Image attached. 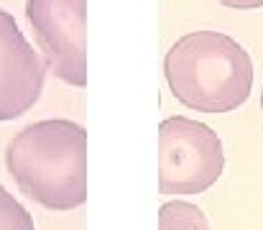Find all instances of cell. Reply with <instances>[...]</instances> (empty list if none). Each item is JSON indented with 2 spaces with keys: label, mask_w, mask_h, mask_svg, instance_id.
Masks as SVG:
<instances>
[{
  "label": "cell",
  "mask_w": 263,
  "mask_h": 230,
  "mask_svg": "<svg viewBox=\"0 0 263 230\" xmlns=\"http://www.w3.org/2000/svg\"><path fill=\"white\" fill-rule=\"evenodd\" d=\"M46 62L8 10H0V123L28 113L44 90Z\"/></svg>",
  "instance_id": "5"
},
{
  "label": "cell",
  "mask_w": 263,
  "mask_h": 230,
  "mask_svg": "<svg viewBox=\"0 0 263 230\" xmlns=\"http://www.w3.org/2000/svg\"><path fill=\"white\" fill-rule=\"evenodd\" d=\"M159 230H212L204 213L184 200H172L159 210Z\"/></svg>",
  "instance_id": "6"
},
{
  "label": "cell",
  "mask_w": 263,
  "mask_h": 230,
  "mask_svg": "<svg viewBox=\"0 0 263 230\" xmlns=\"http://www.w3.org/2000/svg\"><path fill=\"white\" fill-rule=\"evenodd\" d=\"M0 230H36L31 213L0 184Z\"/></svg>",
  "instance_id": "7"
},
{
  "label": "cell",
  "mask_w": 263,
  "mask_h": 230,
  "mask_svg": "<svg viewBox=\"0 0 263 230\" xmlns=\"http://www.w3.org/2000/svg\"><path fill=\"white\" fill-rule=\"evenodd\" d=\"M26 18L46 69L57 79L87 84V0H28Z\"/></svg>",
  "instance_id": "4"
},
{
  "label": "cell",
  "mask_w": 263,
  "mask_h": 230,
  "mask_svg": "<svg viewBox=\"0 0 263 230\" xmlns=\"http://www.w3.org/2000/svg\"><path fill=\"white\" fill-rule=\"evenodd\" d=\"M220 3L228 8H238V10H253L263 5V0H220Z\"/></svg>",
  "instance_id": "8"
},
{
  "label": "cell",
  "mask_w": 263,
  "mask_h": 230,
  "mask_svg": "<svg viewBox=\"0 0 263 230\" xmlns=\"http://www.w3.org/2000/svg\"><path fill=\"white\" fill-rule=\"evenodd\" d=\"M164 75L172 95L186 108L230 113L251 95L253 62L235 39L220 31H194L169 49Z\"/></svg>",
  "instance_id": "2"
},
{
  "label": "cell",
  "mask_w": 263,
  "mask_h": 230,
  "mask_svg": "<svg viewBox=\"0 0 263 230\" xmlns=\"http://www.w3.org/2000/svg\"><path fill=\"white\" fill-rule=\"evenodd\" d=\"M225 166L220 136L192 118L174 115L159 126V189L161 194H199Z\"/></svg>",
  "instance_id": "3"
},
{
  "label": "cell",
  "mask_w": 263,
  "mask_h": 230,
  "mask_svg": "<svg viewBox=\"0 0 263 230\" xmlns=\"http://www.w3.org/2000/svg\"><path fill=\"white\" fill-rule=\"evenodd\" d=\"M18 189L46 210L67 213L87 202V131L74 120H41L5 149Z\"/></svg>",
  "instance_id": "1"
}]
</instances>
